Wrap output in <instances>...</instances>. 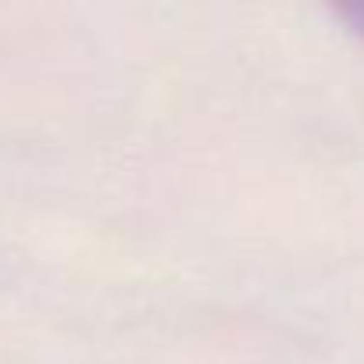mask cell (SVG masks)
I'll return each instance as SVG.
<instances>
[{
	"label": "cell",
	"instance_id": "cell-1",
	"mask_svg": "<svg viewBox=\"0 0 364 364\" xmlns=\"http://www.w3.org/2000/svg\"><path fill=\"white\" fill-rule=\"evenodd\" d=\"M336 18H339L357 40H364V0H360V4H343V8H336Z\"/></svg>",
	"mask_w": 364,
	"mask_h": 364
}]
</instances>
